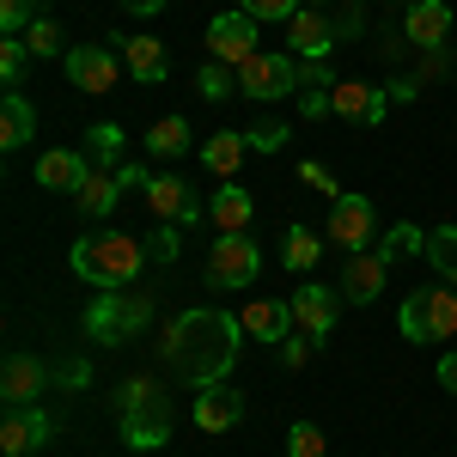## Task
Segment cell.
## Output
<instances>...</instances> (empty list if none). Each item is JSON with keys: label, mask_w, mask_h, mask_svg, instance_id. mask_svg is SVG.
I'll use <instances>...</instances> for the list:
<instances>
[{"label": "cell", "mask_w": 457, "mask_h": 457, "mask_svg": "<svg viewBox=\"0 0 457 457\" xmlns=\"http://www.w3.org/2000/svg\"><path fill=\"white\" fill-rule=\"evenodd\" d=\"M245 342H250L245 317L195 305V312H183L171 329H165V342H159V348H165L171 366L189 372V385L202 390V385H226V378H232V366H238Z\"/></svg>", "instance_id": "cell-1"}, {"label": "cell", "mask_w": 457, "mask_h": 457, "mask_svg": "<svg viewBox=\"0 0 457 457\" xmlns=\"http://www.w3.org/2000/svg\"><path fill=\"white\" fill-rule=\"evenodd\" d=\"M146 256H153V250H146L141 238H129V232H92V238H79V245H73L68 262H73V275H79V281H92L98 293H116V287L141 281Z\"/></svg>", "instance_id": "cell-2"}, {"label": "cell", "mask_w": 457, "mask_h": 457, "mask_svg": "<svg viewBox=\"0 0 457 457\" xmlns=\"http://www.w3.org/2000/svg\"><path fill=\"white\" fill-rule=\"evenodd\" d=\"M116 403H122V445L129 452H159L171 439V403H165V390L153 385V378L122 385Z\"/></svg>", "instance_id": "cell-3"}, {"label": "cell", "mask_w": 457, "mask_h": 457, "mask_svg": "<svg viewBox=\"0 0 457 457\" xmlns=\"http://www.w3.org/2000/svg\"><path fill=\"white\" fill-rule=\"evenodd\" d=\"M403 342H415V348H427V342H452L457 336V287L452 281H433V287H415L409 299H403Z\"/></svg>", "instance_id": "cell-4"}, {"label": "cell", "mask_w": 457, "mask_h": 457, "mask_svg": "<svg viewBox=\"0 0 457 457\" xmlns=\"http://www.w3.org/2000/svg\"><path fill=\"white\" fill-rule=\"evenodd\" d=\"M146 323H153V299H146V293H129V287L92 293V305H86V336H92L98 348H122Z\"/></svg>", "instance_id": "cell-5"}, {"label": "cell", "mask_w": 457, "mask_h": 457, "mask_svg": "<svg viewBox=\"0 0 457 457\" xmlns=\"http://www.w3.org/2000/svg\"><path fill=\"white\" fill-rule=\"evenodd\" d=\"M305 86V62L293 49H256L245 68H238V92L256 98V104H281V98H299Z\"/></svg>", "instance_id": "cell-6"}, {"label": "cell", "mask_w": 457, "mask_h": 457, "mask_svg": "<svg viewBox=\"0 0 457 457\" xmlns=\"http://www.w3.org/2000/svg\"><path fill=\"white\" fill-rule=\"evenodd\" d=\"M256 275H262L256 238H250V232H213V245H208V287L213 293H238V287H250Z\"/></svg>", "instance_id": "cell-7"}, {"label": "cell", "mask_w": 457, "mask_h": 457, "mask_svg": "<svg viewBox=\"0 0 457 457\" xmlns=\"http://www.w3.org/2000/svg\"><path fill=\"white\" fill-rule=\"evenodd\" d=\"M372 238H378V208H372L366 195L342 189V195L329 202V245L353 256V250H372Z\"/></svg>", "instance_id": "cell-8"}, {"label": "cell", "mask_w": 457, "mask_h": 457, "mask_svg": "<svg viewBox=\"0 0 457 457\" xmlns=\"http://www.w3.org/2000/svg\"><path fill=\"white\" fill-rule=\"evenodd\" d=\"M262 43H256V19L250 12H220V19H208V62H220V68H245L250 55H256Z\"/></svg>", "instance_id": "cell-9"}, {"label": "cell", "mask_w": 457, "mask_h": 457, "mask_svg": "<svg viewBox=\"0 0 457 457\" xmlns=\"http://www.w3.org/2000/svg\"><path fill=\"white\" fill-rule=\"evenodd\" d=\"M281 31H287V49H293L299 62H329V49L342 43V31H336V12H329V6H299Z\"/></svg>", "instance_id": "cell-10"}, {"label": "cell", "mask_w": 457, "mask_h": 457, "mask_svg": "<svg viewBox=\"0 0 457 457\" xmlns=\"http://www.w3.org/2000/svg\"><path fill=\"white\" fill-rule=\"evenodd\" d=\"M329 116H342V122H353V129H378V122L390 116V92L372 86V79H336Z\"/></svg>", "instance_id": "cell-11"}, {"label": "cell", "mask_w": 457, "mask_h": 457, "mask_svg": "<svg viewBox=\"0 0 457 457\" xmlns=\"http://www.w3.org/2000/svg\"><path fill=\"white\" fill-rule=\"evenodd\" d=\"M62 68H68V79L86 92V98H104V92H116V68H122V55L104 49V43H73Z\"/></svg>", "instance_id": "cell-12"}, {"label": "cell", "mask_w": 457, "mask_h": 457, "mask_svg": "<svg viewBox=\"0 0 457 457\" xmlns=\"http://www.w3.org/2000/svg\"><path fill=\"white\" fill-rule=\"evenodd\" d=\"M293 317H299V336H312L317 348H329L336 317H342V293H329L323 281H299V293H293Z\"/></svg>", "instance_id": "cell-13"}, {"label": "cell", "mask_w": 457, "mask_h": 457, "mask_svg": "<svg viewBox=\"0 0 457 457\" xmlns=\"http://www.w3.org/2000/svg\"><path fill=\"white\" fill-rule=\"evenodd\" d=\"M55 439V415L31 403V409H6V421H0V457H25V452H43Z\"/></svg>", "instance_id": "cell-14"}, {"label": "cell", "mask_w": 457, "mask_h": 457, "mask_svg": "<svg viewBox=\"0 0 457 457\" xmlns=\"http://www.w3.org/2000/svg\"><path fill=\"white\" fill-rule=\"evenodd\" d=\"M385 275H390V256L378 245L353 250L348 262H342V299H348V305H372V299L385 293Z\"/></svg>", "instance_id": "cell-15"}, {"label": "cell", "mask_w": 457, "mask_h": 457, "mask_svg": "<svg viewBox=\"0 0 457 457\" xmlns=\"http://www.w3.org/2000/svg\"><path fill=\"white\" fill-rule=\"evenodd\" d=\"M146 208L159 213L165 226H195V220H202V202H195V189H189L183 177H171V171H159L153 183H146Z\"/></svg>", "instance_id": "cell-16"}, {"label": "cell", "mask_w": 457, "mask_h": 457, "mask_svg": "<svg viewBox=\"0 0 457 457\" xmlns=\"http://www.w3.org/2000/svg\"><path fill=\"white\" fill-rule=\"evenodd\" d=\"M43 390H49V366H43L37 353H12L6 372H0V396H6V409H31V403H43Z\"/></svg>", "instance_id": "cell-17"}, {"label": "cell", "mask_w": 457, "mask_h": 457, "mask_svg": "<svg viewBox=\"0 0 457 457\" xmlns=\"http://www.w3.org/2000/svg\"><path fill=\"white\" fill-rule=\"evenodd\" d=\"M238 317H245L250 342H269V348H281L287 336L299 329V317H293V299H250Z\"/></svg>", "instance_id": "cell-18"}, {"label": "cell", "mask_w": 457, "mask_h": 457, "mask_svg": "<svg viewBox=\"0 0 457 457\" xmlns=\"http://www.w3.org/2000/svg\"><path fill=\"white\" fill-rule=\"evenodd\" d=\"M189 421L202 427V433H226V427L245 421V396L232 385H202L195 390V409H189Z\"/></svg>", "instance_id": "cell-19"}, {"label": "cell", "mask_w": 457, "mask_h": 457, "mask_svg": "<svg viewBox=\"0 0 457 457\" xmlns=\"http://www.w3.org/2000/svg\"><path fill=\"white\" fill-rule=\"evenodd\" d=\"M92 177V159L86 153H73V146H49L43 159H37V183L43 189H55V195H79V183Z\"/></svg>", "instance_id": "cell-20"}, {"label": "cell", "mask_w": 457, "mask_h": 457, "mask_svg": "<svg viewBox=\"0 0 457 457\" xmlns=\"http://www.w3.org/2000/svg\"><path fill=\"white\" fill-rule=\"evenodd\" d=\"M452 6H445V0H415V6H409V12H403V31H409V43H421L427 55H433V49H445V37H452Z\"/></svg>", "instance_id": "cell-21"}, {"label": "cell", "mask_w": 457, "mask_h": 457, "mask_svg": "<svg viewBox=\"0 0 457 457\" xmlns=\"http://www.w3.org/2000/svg\"><path fill=\"white\" fill-rule=\"evenodd\" d=\"M116 55H122V68L135 73L141 86H159V79L171 73V55H165V43H159V37H122V43H116Z\"/></svg>", "instance_id": "cell-22"}, {"label": "cell", "mask_w": 457, "mask_h": 457, "mask_svg": "<svg viewBox=\"0 0 457 457\" xmlns=\"http://www.w3.org/2000/svg\"><path fill=\"white\" fill-rule=\"evenodd\" d=\"M208 220H213V232H250V220H256V202H250V189L238 183V177L213 189Z\"/></svg>", "instance_id": "cell-23"}, {"label": "cell", "mask_w": 457, "mask_h": 457, "mask_svg": "<svg viewBox=\"0 0 457 457\" xmlns=\"http://www.w3.org/2000/svg\"><path fill=\"white\" fill-rule=\"evenodd\" d=\"M245 153H250L245 129H220V135H208V141H202V165H208L220 183H232V177H238V165H245Z\"/></svg>", "instance_id": "cell-24"}, {"label": "cell", "mask_w": 457, "mask_h": 457, "mask_svg": "<svg viewBox=\"0 0 457 457\" xmlns=\"http://www.w3.org/2000/svg\"><path fill=\"white\" fill-rule=\"evenodd\" d=\"M31 135H37L31 98H25V92H6V98H0V146H6V153H19Z\"/></svg>", "instance_id": "cell-25"}, {"label": "cell", "mask_w": 457, "mask_h": 457, "mask_svg": "<svg viewBox=\"0 0 457 457\" xmlns=\"http://www.w3.org/2000/svg\"><path fill=\"white\" fill-rule=\"evenodd\" d=\"M122 195H129V189H122V171H92L86 183H79V195H73V202H79V213H92V220H104V213L116 208Z\"/></svg>", "instance_id": "cell-26"}, {"label": "cell", "mask_w": 457, "mask_h": 457, "mask_svg": "<svg viewBox=\"0 0 457 457\" xmlns=\"http://www.w3.org/2000/svg\"><path fill=\"white\" fill-rule=\"evenodd\" d=\"M122 122H98V129H86V159H92V171H122Z\"/></svg>", "instance_id": "cell-27"}, {"label": "cell", "mask_w": 457, "mask_h": 457, "mask_svg": "<svg viewBox=\"0 0 457 457\" xmlns=\"http://www.w3.org/2000/svg\"><path fill=\"white\" fill-rule=\"evenodd\" d=\"M317 256H323V238H317L312 226H287V245H281V262L293 275H312Z\"/></svg>", "instance_id": "cell-28"}, {"label": "cell", "mask_w": 457, "mask_h": 457, "mask_svg": "<svg viewBox=\"0 0 457 457\" xmlns=\"http://www.w3.org/2000/svg\"><path fill=\"white\" fill-rule=\"evenodd\" d=\"M146 153H159V159H183V153H189V122H183V116H159V122L146 129Z\"/></svg>", "instance_id": "cell-29"}, {"label": "cell", "mask_w": 457, "mask_h": 457, "mask_svg": "<svg viewBox=\"0 0 457 457\" xmlns=\"http://www.w3.org/2000/svg\"><path fill=\"white\" fill-rule=\"evenodd\" d=\"M427 269L457 287V226H433L427 232Z\"/></svg>", "instance_id": "cell-30"}, {"label": "cell", "mask_w": 457, "mask_h": 457, "mask_svg": "<svg viewBox=\"0 0 457 457\" xmlns=\"http://www.w3.org/2000/svg\"><path fill=\"white\" fill-rule=\"evenodd\" d=\"M25 43H31V55H43V62H68V37H62V25L49 19V12H37L31 19V31H25Z\"/></svg>", "instance_id": "cell-31"}, {"label": "cell", "mask_w": 457, "mask_h": 457, "mask_svg": "<svg viewBox=\"0 0 457 457\" xmlns=\"http://www.w3.org/2000/svg\"><path fill=\"white\" fill-rule=\"evenodd\" d=\"M378 250H385L390 262H403V256H415V250H427V232L415 226V220H396L385 238H378Z\"/></svg>", "instance_id": "cell-32"}, {"label": "cell", "mask_w": 457, "mask_h": 457, "mask_svg": "<svg viewBox=\"0 0 457 457\" xmlns=\"http://www.w3.org/2000/svg\"><path fill=\"white\" fill-rule=\"evenodd\" d=\"M245 141H250V153H281V146L293 141V129H287L281 116H256L245 129Z\"/></svg>", "instance_id": "cell-33"}, {"label": "cell", "mask_w": 457, "mask_h": 457, "mask_svg": "<svg viewBox=\"0 0 457 457\" xmlns=\"http://www.w3.org/2000/svg\"><path fill=\"white\" fill-rule=\"evenodd\" d=\"M287 457H329V433L317 421H299L287 433Z\"/></svg>", "instance_id": "cell-34"}, {"label": "cell", "mask_w": 457, "mask_h": 457, "mask_svg": "<svg viewBox=\"0 0 457 457\" xmlns=\"http://www.w3.org/2000/svg\"><path fill=\"white\" fill-rule=\"evenodd\" d=\"M195 86H202V98H208V104H226V98L238 92V73L220 68V62H208V68L195 73Z\"/></svg>", "instance_id": "cell-35"}, {"label": "cell", "mask_w": 457, "mask_h": 457, "mask_svg": "<svg viewBox=\"0 0 457 457\" xmlns=\"http://www.w3.org/2000/svg\"><path fill=\"white\" fill-rule=\"evenodd\" d=\"M25 68H31V43H25V37H6V43H0V79L19 86Z\"/></svg>", "instance_id": "cell-36"}, {"label": "cell", "mask_w": 457, "mask_h": 457, "mask_svg": "<svg viewBox=\"0 0 457 457\" xmlns=\"http://www.w3.org/2000/svg\"><path fill=\"white\" fill-rule=\"evenodd\" d=\"M299 6H305V0H238V12H250L256 25H262V19H269V25H287Z\"/></svg>", "instance_id": "cell-37"}, {"label": "cell", "mask_w": 457, "mask_h": 457, "mask_svg": "<svg viewBox=\"0 0 457 457\" xmlns=\"http://www.w3.org/2000/svg\"><path fill=\"white\" fill-rule=\"evenodd\" d=\"M37 19V0H0V31L6 37H25Z\"/></svg>", "instance_id": "cell-38"}, {"label": "cell", "mask_w": 457, "mask_h": 457, "mask_svg": "<svg viewBox=\"0 0 457 457\" xmlns=\"http://www.w3.org/2000/svg\"><path fill=\"white\" fill-rule=\"evenodd\" d=\"M299 183H305V189H317V195H329V202H336V195H342V189H336V177L323 171V165H317V159H305V165H299Z\"/></svg>", "instance_id": "cell-39"}, {"label": "cell", "mask_w": 457, "mask_h": 457, "mask_svg": "<svg viewBox=\"0 0 457 457\" xmlns=\"http://www.w3.org/2000/svg\"><path fill=\"white\" fill-rule=\"evenodd\" d=\"M312 348H317L312 336H299V329H293V336L281 342V366H305V360H312Z\"/></svg>", "instance_id": "cell-40"}, {"label": "cell", "mask_w": 457, "mask_h": 457, "mask_svg": "<svg viewBox=\"0 0 457 457\" xmlns=\"http://www.w3.org/2000/svg\"><path fill=\"white\" fill-rule=\"evenodd\" d=\"M177 232H183V226H165V220H159V232H153V245H146V250H153L159 262H171V256H177Z\"/></svg>", "instance_id": "cell-41"}, {"label": "cell", "mask_w": 457, "mask_h": 457, "mask_svg": "<svg viewBox=\"0 0 457 457\" xmlns=\"http://www.w3.org/2000/svg\"><path fill=\"white\" fill-rule=\"evenodd\" d=\"M122 6H129V12H135V19H153V12H165V6H171V0H122Z\"/></svg>", "instance_id": "cell-42"}, {"label": "cell", "mask_w": 457, "mask_h": 457, "mask_svg": "<svg viewBox=\"0 0 457 457\" xmlns=\"http://www.w3.org/2000/svg\"><path fill=\"white\" fill-rule=\"evenodd\" d=\"M439 385H445V390H452V396H457V348L445 353V360H439Z\"/></svg>", "instance_id": "cell-43"}, {"label": "cell", "mask_w": 457, "mask_h": 457, "mask_svg": "<svg viewBox=\"0 0 457 457\" xmlns=\"http://www.w3.org/2000/svg\"><path fill=\"white\" fill-rule=\"evenodd\" d=\"M62 385H68V390H86V385H92V366H68V378H62Z\"/></svg>", "instance_id": "cell-44"}]
</instances>
